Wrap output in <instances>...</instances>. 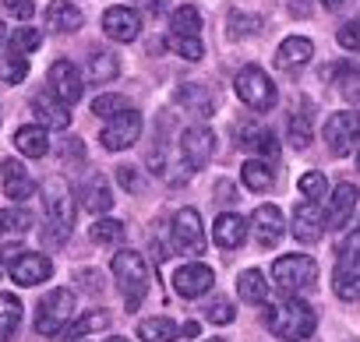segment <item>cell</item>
Segmentation results:
<instances>
[{
    "instance_id": "obj_1",
    "label": "cell",
    "mask_w": 360,
    "mask_h": 342,
    "mask_svg": "<svg viewBox=\"0 0 360 342\" xmlns=\"http://www.w3.org/2000/svg\"><path fill=\"white\" fill-rule=\"evenodd\" d=\"M265 324H269V331L279 335L283 342H304V338H311V331L318 328V314H314L304 300L286 296L283 303H276V307L265 310Z\"/></svg>"
},
{
    "instance_id": "obj_2",
    "label": "cell",
    "mask_w": 360,
    "mask_h": 342,
    "mask_svg": "<svg viewBox=\"0 0 360 342\" xmlns=\"http://www.w3.org/2000/svg\"><path fill=\"white\" fill-rule=\"evenodd\" d=\"M43 212H46V230L53 244H64L75 230V198L60 177H50L43 184Z\"/></svg>"
},
{
    "instance_id": "obj_3",
    "label": "cell",
    "mask_w": 360,
    "mask_h": 342,
    "mask_svg": "<svg viewBox=\"0 0 360 342\" xmlns=\"http://www.w3.org/2000/svg\"><path fill=\"white\" fill-rule=\"evenodd\" d=\"M110 268H113L117 289L124 293L127 310H138V303L148 293V265H145V258L138 251H117L113 261H110Z\"/></svg>"
},
{
    "instance_id": "obj_4",
    "label": "cell",
    "mask_w": 360,
    "mask_h": 342,
    "mask_svg": "<svg viewBox=\"0 0 360 342\" xmlns=\"http://www.w3.org/2000/svg\"><path fill=\"white\" fill-rule=\"evenodd\" d=\"M71 321H75V293L64 289V286L50 289L36 307V331L46 335V338H57V335L68 331Z\"/></svg>"
},
{
    "instance_id": "obj_5",
    "label": "cell",
    "mask_w": 360,
    "mask_h": 342,
    "mask_svg": "<svg viewBox=\"0 0 360 342\" xmlns=\"http://www.w3.org/2000/svg\"><path fill=\"white\" fill-rule=\"evenodd\" d=\"M272 279H276L279 293L297 296V293H304L318 282V261L307 258V254H283V258L272 261Z\"/></svg>"
},
{
    "instance_id": "obj_6",
    "label": "cell",
    "mask_w": 360,
    "mask_h": 342,
    "mask_svg": "<svg viewBox=\"0 0 360 342\" xmlns=\"http://www.w3.org/2000/svg\"><path fill=\"white\" fill-rule=\"evenodd\" d=\"M233 88H237L240 103H248L255 113H269V110L276 106V85H272V78H269L258 64L240 67V74H237Z\"/></svg>"
},
{
    "instance_id": "obj_7",
    "label": "cell",
    "mask_w": 360,
    "mask_h": 342,
    "mask_svg": "<svg viewBox=\"0 0 360 342\" xmlns=\"http://www.w3.org/2000/svg\"><path fill=\"white\" fill-rule=\"evenodd\" d=\"M173 247L188 258H202L205 247H209V237H205V226H202V216L198 209H180L173 216Z\"/></svg>"
},
{
    "instance_id": "obj_8",
    "label": "cell",
    "mask_w": 360,
    "mask_h": 342,
    "mask_svg": "<svg viewBox=\"0 0 360 342\" xmlns=\"http://www.w3.org/2000/svg\"><path fill=\"white\" fill-rule=\"evenodd\" d=\"M325 145L332 155H349L353 145L360 141V110H339L325 120Z\"/></svg>"
},
{
    "instance_id": "obj_9",
    "label": "cell",
    "mask_w": 360,
    "mask_h": 342,
    "mask_svg": "<svg viewBox=\"0 0 360 342\" xmlns=\"http://www.w3.org/2000/svg\"><path fill=\"white\" fill-rule=\"evenodd\" d=\"M332 289L346 303L360 300V247L356 244H346L339 251V261H335V272H332Z\"/></svg>"
},
{
    "instance_id": "obj_10",
    "label": "cell",
    "mask_w": 360,
    "mask_h": 342,
    "mask_svg": "<svg viewBox=\"0 0 360 342\" xmlns=\"http://www.w3.org/2000/svg\"><path fill=\"white\" fill-rule=\"evenodd\" d=\"M138 138H141V113L138 110H124V113L110 117V124L99 131V141L110 152H124V148L138 145Z\"/></svg>"
},
{
    "instance_id": "obj_11",
    "label": "cell",
    "mask_w": 360,
    "mask_h": 342,
    "mask_svg": "<svg viewBox=\"0 0 360 342\" xmlns=\"http://www.w3.org/2000/svg\"><path fill=\"white\" fill-rule=\"evenodd\" d=\"M82 85H85V78H82V71H78L71 60L50 64V71H46V88H50L64 106H75V103L82 99Z\"/></svg>"
},
{
    "instance_id": "obj_12",
    "label": "cell",
    "mask_w": 360,
    "mask_h": 342,
    "mask_svg": "<svg viewBox=\"0 0 360 342\" xmlns=\"http://www.w3.org/2000/svg\"><path fill=\"white\" fill-rule=\"evenodd\" d=\"M212 282H216V275H212V268L202 265V261H188V265H180V268L173 272V293L184 296V300L205 296V293L212 289Z\"/></svg>"
},
{
    "instance_id": "obj_13",
    "label": "cell",
    "mask_w": 360,
    "mask_h": 342,
    "mask_svg": "<svg viewBox=\"0 0 360 342\" xmlns=\"http://www.w3.org/2000/svg\"><path fill=\"white\" fill-rule=\"evenodd\" d=\"M180 152H184L188 169H202V166L212 159V152H216V134H212V127L191 124L184 134H180Z\"/></svg>"
},
{
    "instance_id": "obj_14",
    "label": "cell",
    "mask_w": 360,
    "mask_h": 342,
    "mask_svg": "<svg viewBox=\"0 0 360 342\" xmlns=\"http://www.w3.org/2000/svg\"><path fill=\"white\" fill-rule=\"evenodd\" d=\"M8 272H11V279L18 286H39V282H46L53 275V261L46 254H39V251H18L11 258Z\"/></svg>"
},
{
    "instance_id": "obj_15",
    "label": "cell",
    "mask_w": 360,
    "mask_h": 342,
    "mask_svg": "<svg viewBox=\"0 0 360 342\" xmlns=\"http://www.w3.org/2000/svg\"><path fill=\"white\" fill-rule=\"evenodd\" d=\"M237 148H248V152H255V159H276L279 155V145H276V134L269 131V127H262V124H255V120H248V124H237Z\"/></svg>"
},
{
    "instance_id": "obj_16",
    "label": "cell",
    "mask_w": 360,
    "mask_h": 342,
    "mask_svg": "<svg viewBox=\"0 0 360 342\" xmlns=\"http://www.w3.org/2000/svg\"><path fill=\"white\" fill-rule=\"evenodd\" d=\"M321 230H325V212L318 202H300L293 209V223H290V233L300 240V244H318L321 240Z\"/></svg>"
},
{
    "instance_id": "obj_17",
    "label": "cell",
    "mask_w": 360,
    "mask_h": 342,
    "mask_svg": "<svg viewBox=\"0 0 360 342\" xmlns=\"http://www.w3.org/2000/svg\"><path fill=\"white\" fill-rule=\"evenodd\" d=\"M248 226H251V233H255V240H258L262 247H276V244L283 240V233H286L283 212H279L276 205H258Z\"/></svg>"
},
{
    "instance_id": "obj_18",
    "label": "cell",
    "mask_w": 360,
    "mask_h": 342,
    "mask_svg": "<svg viewBox=\"0 0 360 342\" xmlns=\"http://www.w3.org/2000/svg\"><path fill=\"white\" fill-rule=\"evenodd\" d=\"M32 117H36V124L46 127V131H68V127H71V113H68V106H64L53 92L32 96Z\"/></svg>"
},
{
    "instance_id": "obj_19",
    "label": "cell",
    "mask_w": 360,
    "mask_h": 342,
    "mask_svg": "<svg viewBox=\"0 0 360 342\" xmlns=\"http://www.w3.org/2000/svg\"><path fill=\"white\" fill-rule=\"evenodd\" d=\"M78 202H82V209L92 212V216L110 212V209H113V191H110L106 173H89V177L82 180V188H78Z\"/></svg>"
},
{
    "instance_id": "obj_20",
    "label": "cell",
    "mask_w": 360,
    "mask_h": 342,
    "mask_svg": "<svg viewBox=\"0 0 360 342\" xmlns=\"http://www.w3.org/2000/svg\"><path fill=\"white\" fill-rule=\"evenodd\" d=\"M103 32L117 43H134L138 32H141V18L134 8H110L103 15Z\"/></svg>"
},
{
    "instance_id": "obj_21",
    "label": "cell",
    "mask_w": 360,
    "mask_h": 342,
    "mask_svg": "<svg viewBox=\"0 0 360 342\" xmlns=\"http://www.w3.org/2000/svg\"><path fill=\"white\" fill-rule=\"evenodd\" d=\"M0 184H4L8 202H25L36 191V180L29 177V169L18 159H4V162H0Z\"/></svg>"
},
{
    "instance_id": "obj_22",
    "label": "cell",
    "mask_w": 360,
    "mask_h": 342,
    "mask_svg": "<svg viewBox=\"0 0 360 342\" xmlns=\"http://www.w3.org/2000/svg\"><path fill=\"white\" fill-rule=\"evenodd\" d=\"M356 202H360V191H356L349 180H346V184H339V188L332 191L328 209H325V226H328V230H342V226L349 223V216H353Z\"/></svg>"
},
{
    "instance_id": "obj_23",
    "label": "cell",
    "mask_w": 360,
    "mask_h": 342,
    "mask_svg": "<svg viewBox=\"0 0 360 342\" xmlns=\"http://www.w3.org/2000/svg\"><path fill=\"white\" fill-rule=\"evenodd\" d=\"M248 233H251V226H248V219L237 216V212H223V216L216 219V226H212V240H216V247H223V251H237V247L248 240Z\"/></svg>"
},
{
    "instance_id": "obj_24",
    "label": "cell",
    "mask_w": 360,
    "mask_h": 342,
    "mask_svg": "<svg viewBox=\"0 0 360 342\" xmlns=\"http://www.w3.org/2000/svg\"><path fill=\"white\" fill-rule=\"evenodd\" d=\"M311 57H314V43H311L307 36H290V39H283V46L276 50V67H279V71H300Z\"/></svg>"
},
{
    "instance_id": "obj_25",
    "label": "cell",
    "mask_w": 360,
    "mask_h": 342,
    "mask_svg": "<svg viewBox=\"0 0 360 342\" xmlns=\"http://www.w3.org/2000/svg\"><path fill=\"white\" fill-rule=\"evenodd\" d=\"M82 22H85V15L71 0H50L46 4V29L50 32H78Z\"/></svg>"
},
{
    "instance_id": "obj_26",
    "label": "cell",
    "mask_w": 360,
    "mask_h": 342,
    "mask_svg": "<svg viewBox=\"0 0 360 342\" xmlns=\"http://www.w3.org/2000/svg\"><path fill=\"white\" fill-rule=\"evenodd\" d=\"M15 148H18L22 155H29V159H43V155L50 152V134H46V127H39V124H25V127H18V134H15Z\"/></svg>"
},
{
    "instance_id": "obj_27",
    "label": "cell",
    "mask_w": 360,
    "mask_h": 342,
    "mask_svg": "<svg viewBox=\"0 0 360 342\" xmlns=\"http://www.w3.org/2000/svg\"><path fill=\"white\" fill-rule=\"evenodd\" d=\"M240 180H244V188H248V191L265 195V191H272L276 173H272V166H269L265 159H248V162H244V169H240Z\"/></svg>"
},
{
    "instance_id": "obj_28",
    "label": "cell",
    "mask_w": 360,
    "mask_h": 342,
    "mask_svg": "<svg viewBox=\"0 0 360 342\" xmlns=\"http://www.w3.org/2000/svg\"><path fill=\"white\" fill-rule=\"evenodd\" d=\"M176 106L191 110L195 117H212V110H216L212 96H209L202 85H180V88H176Z\"/></svg>"
},
{
    "instance_id": "obj_29",
    "label": "cell",
    "mask_w": 360,
    "mask_h": 342,
    "mask_svg": "<svg viewBox=\"0 0 360 342\" xmlns=\"http://www.w3.org/2000/svg\"><path fill=\"white\" fill-rule=\"evenodd\" d=\"M180 335V324L173 317H145L138 321V338L141 342H173Z\"/></svg>"
},
{
    "instance_id": "obj_30",
    "label": "cell",
    "mask_w": 360,
    "mask_h": 342,
    "mask_svg": "<svg viewBox=\"0 0 360 342\" xmlns=\"http://www.w3.org/2000/svg\"><path fill=\"white\" fill-rule=\"evenodd\" d=\"M237 296H240L244 303H265V300H269V282H265V275H262L258 268L240 272V279H237Z\"/></svg>"
},
{
    "instance_id": "obj_31",
    "label": "cell",
    "mask_w": 360,
    "mask_h": 342,
    "mask_svg": "<svg viewBox=\"0 0 360 342\" xmlns=\"http://www.w3.org/2000/svg\"><path fill=\"white\" fill-rule=\"evenodd\" d=\"M117 71H120L117 57L99 50V53H92V60L85 64V81H89V85H106V81L117 78Z\"/></svg>"
},
{
    "instance_id": "obj_32",
    "label": "cell",
    "mask_w": 360,
    "mask_h": 342,
    "mask_svg": "<svg viewBox=\"0 0 360 342\" xmlns=\"http://www.w3.org/2000/svg\"><path fill=\"white\" fill-rule=\"evenodd\" d=\"M22 324V300L15 293H0V342H8Z\"/></svg>"
},
{
    "instance_id": "obj_33",
    "label": "cell",
    "mask_w": 360,
    "mask_h": 342,
    "mask_svg": "<svg viewBox=\"0 0 360 342\" xmlns=\"http://www.w3.org/2000/svg\"><path fill=\"white\" fill-rule=\"evenodd\" d=\"M110 310H89V314H82V317H75L71 324H68V338H85V335H92V331H106L110 328Z\"/></svg>"
},
{
    "instance_id": "obj_34",
    "label": "cell",
    "mask_w": 360,
    "mask_h": 342,
    "mask_svg": "<svg viewBox=\"0 0 360 342\" xmlns=\"http://www.w3.org/2000/svg\"><path fill=\"white\" fill-rule=\"evenodd\" d=\"M169 32L173 36H198L202 32V15L195 4H180L173 15H169Z\"/></svg>"
},
{
    "instance_id": "obj_35",
    "label": "cell",
    "mask_w": 360,
    "mask_h": 342,
    "mask_svg": "<svg viewBox=\"0 0 360 342\" xmlns=\"http://www.w3.org/2000/svg\"><path fill=\"white\" fill-rule=\"evenodd\" d=\"M32 212L29 209H18V205H11V209H0V237H18V233H29L32 230Z\"/></svg>"
},
{
    "instance_id": "obj_36",
    "label": "cell",
    "mask_w": 360,
    "mask_h": 342,
    "mask_svg": "<svg viewBox=\"0 0 360 342\" xmlns=\"http://www.w3.org/2000/svg\"><path fill=\"white\" fill-rule=\"evenodd\" d=\"M29 78V60L22 57V53H4V57H0V81H4V85H22Z\"/></svg>"
},
{
    "instance_id": "obj_37",
    "label": "cell",
    "mask_w": 360,
    "mask_h": 342,
    "mask_svg": "<svg viewBox=\"0 0 360 342\" xmlns=\"http://www.w3.org/2000/svg\"><path fill=\"white\" fill-rule=\"evenodd\" d=\"M335 74V85H339V96L346 103H360V67L356 64H342Z\"/></svg>"
},
{
    "instance_id": "obj_38",
    "label": "cell",
    "mask_w": 360,
    "mask_h": 342,
    "mask_svg": "<svg viewBox=\"0 0 360 342\" xmlns=\"http://www.w3.org/2000/svg\"><path fill=\"white\" fill-rule=\"evenodd\" d=\"M89 237H92L96 244H103V247H113V244H124L127 230H124L120 219H99V223L89 230Z\"/></svg>"
},
{
    "instance_id": "obj_39",
    "label": "cell",
    "mask_w": 360,
    "mask_h": 342,
    "mask_svg": "<svg viewBox=\"0 0 360 342\" xmlns=\"http://www.w3.org/2000/svg\"><path fill=\"white\" fill-rule=\"evenodd\" d=\"M166 46L173 50V53H180L184 60H202L205 57V46H202V39L198 36H166Z\"/></svg>"
},
{
    "instance_id": "obj_40",
    "label": "cell",
    "mask_w": 360,
    "mask_h": 342,
    "mask_svg": "<svg viewBox=\"0 0 360 342\" xmlns=\"http://www.w3.org/2000/svg\"><path fill=\"white\" fill-rule=\"evenodd\" d=\"M39 43H43V32H39V29H32L29 22H25V25H18V29L11 32V50H15V53H22V57H25V53H32V50H39Z\"/></svg>"
},
{
    "instance_id": "obj_41",
    "label": "cell",
    "mask_w": 360,
    "mask_h": 342,
    "mask_svg": "<svg viewBox=\"0 0 360 342\" xmlns=\"http://www.w3.org/2000/svg\"><path fill=\"white\" fill-rule=\"evenodd\" d=\"M124 110H131V99L127 96H117V92H106V96H99V99H92V113L96 117H117V113H124Z\"/></svg>"
},
{
    "instance_id": "obj_42",
    "label": "cell",
    "mask_w": 360,
    "mask_h": 342,
    "mask_svg": "<svg viewBox=\"0 0 360 342\" xmlns=\"http://www.w3.org/2000/svg\"><path fill=\"white\" fill-rule=\"evenodd\" d=\"M286 134H290V145H293V148H307V145H311V117H307V113H293Z\"/></svg>"
},
{
    "instance_id": "obj_43",
    "label": "cell",
    "mask_w": 360,
    "mask_h": 342,
    "mask_svg": "<svg viewBox=\"0 0 360 342\" xmlns=\"http://www.w3.org/2000/svg\"><path fill=\"white\" fill-rule=\"evenodd\" d=\"M297 188H300V195H304L307 202H321V198H325V191H328V184H325V173H318V169L304 173Z\"/></svg>"
},
{
    "instance_id": "obj_44",
    "label": "cell",
    "mask_w": 360,
    "mask_h": 342,
    "mask_svg": "<svg viewBox=\"0 0 360 342\" xmlns=\"http://www.w3.org/2000/svg\"><path fill=\"white\" fill-rule=\"evenodd\" d=\"M233 317H237V307H233L226 296H219V300L209 303V321H212V324H230Z\"/></svg>"
},
{
    "instance_id": "obj_45",
    "label": "cell",
    "mask_w": 360,
    "mask_h": 342,
    "mask_svg": "<svg viewBox=\"0 0 360 342\" xmlns=\"http://www.w3.org/2000/svg\"><path fill=\"white\" fill-rule=\"evenodd\" d=\"M335 39H339V46H342V50H353V53H356V50H360V18L346 22V25L339 29V36H335Z\"/></svg>"
},
{
    "instance_id": "obj_46",
    "label": "cell",
    "mask_w": 360,
    "mask_h": 342,
    "mask_svg": "<svg viewBox=\"0 0 360 342\" xmlns=\"http://www.w3.org/2000/svg\"><path fill=\"white\" fill-rule=\"evenodd\" d=\"M262 29V18H244V15H237V11H230V32L233 36H248V32H258Z\"/></svg>"
},
{
    "instance_id": "obj_47",
    "label": "cell",
    "mask_w": 360,
    "mask_h": 342,
    "mask_svg": "<svg viewBox=\"0 0 360 342\" xmlns=\"http://www.w3.org/2000/svg\"><path fill=\"white\" fill-rule=\"evenodd\" d=\"M4 8H8V15L18 18L22 25L32 22V15H36V4H32V0H4Z\"/></svg>"
},
{
    "instance_id": "obj_48",
    "label": "cell",
    "mask_w": 360,
    "mask_h": 342,
    "mask_svg": "<svg viewBox=\"0 0 360 342\" xmlns=\"http://www.w3.org/2000/svg\"><path fill=\"white\" fill-rule=\"evenodd\" d=\"M117 180H120V188H127L131 195H138V191L145 188V180L138 177V169H134V166H120V169H117Z\"/></svg>"
},
{
    "instance_id": "obj_49",
    "label": "cell",
    "mask_w": 360,
    "mask_h": 342,
    "mask_svg": "<svg viewBox=\"0 0 360 342\" xmlns=\"http://www.w3.org/2000/svg\"><path fill=\"white\" fill-rule=\"evenodd\" d=\"M237 202V188L230 180H219L216 184V205H233Z\"/></svg>"
},
{
    "instance_id": "obj_50",
    "label": "cell",
    "mask_w": 360,
    "mask_h": 342,
    "mask_svg": "<svg viewBox=\"0 0 360 342\" xmlns=\"http://www.w3.org/2000/svg\"><path fill=\"white\" fill-rule=\"evenodd\" d=\"M64 159H78V155H85V145L82 141H64Z\"/></svg>"
},
{
    "instance_id": "obj_51",
    "label": "cell",
    "mask_w": 360,
    "mask_h": 342,
    "mask_svg": "<svg viewBox=\"0 0 360 342\" xmlns=\"http://www.w3.org/2000/svg\"><path fill=\"white\" fill-rule=\"evenodd\" d=\"M198 331H202V324H198V321H188L184 328H180V335H188V338H198Z\"/></svg>"
},
{
    "instance_id": "obj_52",
    "label": "cell",
    "mask_w": 360,
    "mask_h": 342,
    "mask_svg": "<svg viewBox=\"0 0 360 342\" xmlns=\"http://www.w3.org/2000/svg\"><path fill=\"white\" fill-rule=\"evenodd\" d=\"M15 254H18V247H8V251H0V275H4V268H8L4 261H8V258H15Z\"/></svg>"
},
{
    "instance_id": "obj_53",
    "label": "cell",
    "mask_w": 360,
    "mask_h": 342,
    "mask_svg": "<svg viewBox=\"0 0 360 342\" xmlns=\"http://www.w3.org/2000/svg\"><path fill=\"white\" fill-rule=\"evenodd\" d=\"M71 342H82V338H71ZM106 342H127L124 335H113V338H106Z\"/></svg>"
},
{
    "instance_id": "obj_54",
    "label": "cell",
    "mask_w": 360,
    "mask_h": 342,
    "mask_svg": "<svg viewBox=\"0 0 360 342\" xmlns=\"http://www.w3.org/2000/svg\"><path fill=\"white\" fill-rule=\"evenodd\" d=\"M321 4H325V8H339V4H342V0H321Z\"/></svg>"
},
{
    "instance_id": "obj_55",
    "label": "cell",
    "mask_w": 360,
    "mask_h": 342,
    "mask_svg": "<svg viewBox=\"0 0 360 342\" xmlns=\"http://www.w3.org/2000/svg\"><path fill=\"white\" fill-rule=\"evenodd\" d=\"M4 39H8V29H4V25H0V43H4Z\"/></svg>"
},
{
    "instance_id": "obj_56",
    "label": "cell",
    "mask_w": 360,
    "mask_h": 342,
    "mask_svg": "<svg viewBox=\"0 0 360 342\" xmlns=\"http://www.w3.org/2000/svg\"><path fill=\"white\" fill-rule=\"evenodd\" d=\"M209 342H226V338H209Z\"/></svg>"
},
{
    "instance_id": "obj_57",
    "label": "cell",
    "mask_w": 360,
    "mask_h": 342,
    "mask_svg": "<svg viewBox=\"0 0 360 342\" xmlns=\"http://www.w3.org/2000/svg\"><path fill=\"white\" fill-rule=\"evenodd\" d=\"M356 169H360V152H356Z\"/></svg>"
},
{
    "instance_id": "obj_58",
    "label": "cell",
    "mask_w": 360,
    "mask_h": 342,
    "mask_svg": "<svg viewBox=\"0 0 360 342\" xmlns=\"http://www.w3.org/2000/svg\"><path fill=\"white\" fill-rule=\"evenodd\" d=\"M356 237H360V226H356Z\"/></svg>"
}]
</instances>
